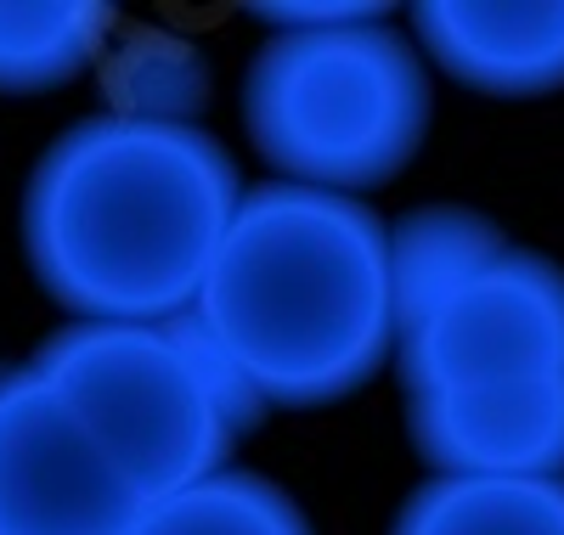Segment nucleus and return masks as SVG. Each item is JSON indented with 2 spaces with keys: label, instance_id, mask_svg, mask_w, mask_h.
<instances>
[{
  "label": "nucleus",
  "instance_id": "obj_13",
  "mask_svg": "<svg viewBox=\"0 0 564 535\" xmlns=\"http://www.w3.org/2000/svg\"><path fill=\"white\" fill-rule=\"evenodd\" d=\"M260 23L276 34H300V29H345V23H379L390 7H254Z\"/></svg>",
  "mask_w": 564,
  "mask_h": 535
},
{
  "label": "nucleus",
  "instance_id": "obj_6",
  "mask_svg": "<svg viewBox=\"0 0 564 535\" xmlns=\"http://www.w3.org/2000/svg\"><path fill=\"white\" fill-rule=\"evenodd\" d=\"M141 502L34 367H0V535H135Z\"/></svg>",
  "mask_w": 564,
  "mask_h": 535
},
{
  "label": "nucleus",
  "instance_id": "obj_4",
  "mask_svg": "<svg viewBox=\"0 0 564 535\" xmlns=\"http://www.w3.org/2000/svg\"><path fill=\"white\" fill-rule=\"evenodd\" d=\"M243 119L289 186L356 198L395 181L423 148L430 74L390 18L271 34L243 79Z\"/></svg>",
  "mask_w": 564,
  "mask_h": 535
},
{
  "label": "nucleus",
  "instance_id": "obj_5",
  "mask_svg": "<svg viewBox=\"0 0 564 535\" xmlns=\"http://www.w3.org/2000/svg\"><path fill=\"white\" fill-rule=\"evenodd\" d=\"M395 361L406 395L564 378V271L531 249H502L401 338Z\"/></svg>",
  "mask_w": 564,
  "mask_h": 535
},
{
  "label": "nucleus",
  "instance_id": "obj_1",
  "mask_svg": "<svg viewBox=\"0 0 564 535\" xmlns=\"http://www.w3.org/2000/svg\"><path fill=\"white\" fill-rule=\"evenodd\" d=\"M238 204V164L209 130L102 113L40 153L23 249L79 321H175L198 310Z\"/></svg>",
  "mask_w": 564,
  "mask_h": 535
},
{
  "label": "nucleus",
  "instance_id": "obj_7",
  "mask_svg": "<svg viewBox=\"0 0 564 535\" xmlns=\"http://www.w3.org/2000/svg\"><path fill=\"white\" fill-rule=\"evenodd\" d=\"M406 428L435 479H564V378L406 395Z\"/></svg>",
  "mask_w": 564,
  "mask_h": 535
},
{
  "label": "nucleus",
  "instance_id": "obj_11",
  "mask_svg": "<svg viewBox=\"0 0 564 535\" xmlns=\"http://www.w3.org/2000/svg\"><path fill=\"white\" fill-rule=\"evenodd\" d=\"M113 12L90 0H52V7H0V90H57L97 63L108 45Z\"/></svg>",
  "mask_w": 564,
  "mask_h": 535
},
{
  "label": "nucleus",
  "instance_id": "obj_8",
  "mask_svg": "<svg viewBox=\"0 0 564 535\" xmlns=\"http://www.w3.org/2000/svg\"><path fill=\"white\" fill-rule=\"evenodd\" d=\"M430 63L486 96H547L564 90V0L553 7H463L430 0L412 12Z\"/></svg>",
  "mask_w": 564,
  "mask_h": 535
},
{
  "label": "nucleus",
  "instance_id": "obj_2",
  "mask_svg": "<svg viewBox=\"0 0 564 535\" xmlns=\"http://www.w3.org/2000/svg\"><path fill=\"white\" fill-rule=\"evenodd\" d=\"M193 316L260 406H334L401 350L390 226L345 192L254 186Z\"/></svg>",
  "mask_w": 564,
  "mask_h": 535
},
{
  "label": "nucleus",
  "instance_id": "obj_10",
  "mask_svg": "<svg viewBox=\"0 0 564 535\" xmlns=\"http://www.w3.org/2000/svg\"><path fill=\"white\" fill-rule=\"evenodd\" d=\"M390 535H564V479H430Z\"/></svg>",
  "mask_w": 564,
  "mask_h": 535
},
{
  "label": "nucleus",
  "instance_id": "obj_3",
  "mask_svg": "<svg viewBox=\"0 0 564 535\" xmlns=\"http://www.w3.org/2000/svg\"><path fill=\"white\" fill-rule=\"evenodd\" d=\"M29 367L148 507L226 473L231 440L265 412L193 310L175 321H74Z\"/></svg>",
  "mask_w": 564,
  "mask_h": 535
},
{
  "label": "nucleus",
  "instance_id": "obj_12",
  "mask_svg": "<svg viewBox=\"0 0 564 535\" xmlns=\"http://www.w3.org/2000/svg\"><path fill=\"white\" fill-rule=\"evenodd\" d=\"M135 535H311L294 496L260 473H215L141 513Z\"/></svg>",
  "mask_w": 564,
  "mask_h": 535
},
{
  "label": "nucleus",
  "instance_id": "obj_9",
  "mask_svg": "<svg viewBox=\"0 0 564 535\" xmlns=\"http://www.w3.org/2000/svg\"><path fill=\"white\" fill-rule=\"evenodd\" d=\"M508 249L502 231L457 204H435V209H412L401 226H390V276H395V321L401 338L435 316L463 282H475L497 254Z\"/></svg>",
  "mask_w": 564,
  "mask_h": 535
}]
</instances>
